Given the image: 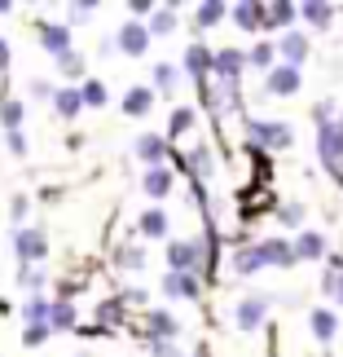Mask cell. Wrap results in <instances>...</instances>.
<instances>
[{"label": "cell", "mask_w": 343, "mask_h": 357, "mask_svg": "<svg viewBox=\"0 0 343 357\" xmlns=\"http://www.w3.org/2000/svg\"><path fill=\"white\" fill-rule=\"evenodd\" d=\"M278 225H286V229L304 225V203H282V208H278Z\"/></svg>", "instance_id": "f35d334b"}, {"label": "cell", "mask_w": 343, "mask_h": 357, "mask_svg": "<svg viewBox=\"0 0 343 357\" xmlns=\"http://www.w3.org/2000/svg\"><path fill=\"white\" fill-rule=\"evenodd\" d=\"M242 71H246V53L242 49H221V53H216V62H212L216 84H238Z\"/></svg>", "instance_id": "9c48e42d"}, {"label": "cell", "mask_w": 343, "mask_h": 357, "mask_svg": "<svg viewBox=\"0 0 343 357\" xmlns=\"http://www.w3.org/2000/svg\"><path fill=\"white\" fill-rule=\"evenodd\" d=\"M308 53H312V40H308L304 31H286V36L278 40V58H282L286 66H295V71L308 62Z\"/></svg>", "instance_id": "30bf717a"}, {"label": "cell", "mask_w": 343, "mask_h": 357, "mask_svg": "<svg viewBox=\"0 0 343 357\" xmlns=\"http://www.w3.org/2000/svg\"><path fill=\"white\" fill-rule=\"evenodd\" d=\"M145 26H150V40H154V36H172L176 31V9L172 5H159L154 13H150Z\"/></svg>", "instance_id": "cb8c5ba5"}, {"label": "cell", "mask_w": 343, "mask_h": 357, "mask_svg": "<svg viewBox=\"0 0 343 357\" xmlns=\"http://www.w3.org/2000/svg\"><path fill=\"white\" fill-rule=\"evenodd\" d=\"M49 335H53V326H49V322H31V326L22 331V344H26V349H40Z\"/></svg>", "instance_id": "74e56055"}, {"label": "cell", "mask_w": 343, "mask_h": 357, "mask_svg": "<svg viewBox=\"0 0 343 357\" xmlns=\"http://www.w3.org/2000/svg\"><path fill=\"white\" fill-rule=\"evenodd\" d=\"M317 159H321V168L343 185V132L335 123H321L317 128Z\"/></svg>", "instance_id": "7a4b0ae2"}, {"label": "cell", "mask_w": 343, "mask_h": 357, "mask_svg": "<svg viewBox=\"0 0 343 357\" xmlns=\"http://www.w3.org/2000/svg\"><path fill=\"white\" fill-rule=\"evenodd\" d=\"M13 9V0H0V13H9Z\"/></svg>", "instance_id": "c3c4849f"}, {"label": "cell", "mask_w": 343, "mask_h": 357, "mask_svg": "<svg viewBox=\"0 0 343 357\" xmlns=\"http://www.w3.org/2000/svg\"><path fill=\"white\" fill-rule=\"evenodd\" d=\"M229 13L242 31H260V26H264V5H260V0H242V5H233Z\"/></svg>", "instance_id": "d6986e66"}, {"label": "cell", "mask_w": 343, "mask_h": 357, "mask_svg": "<svg viewBox=\"0 0 343 357\" xmlns=\"http://www.w3.org/2000/svg\"><path fill=\"white\" fill-rule=\"evenodd\" d=\"M242 128H246V137H251V146H260L269 155V150H286L295 142V132H291V123H282V119H242Z\"/></svg>", "instance_id": "6da1fadb"}, {"label": "cell", "mask_w": 343, "mask_h": 357, "mask_svg": "<svg viewBox=\"0 0 343 357\" xmlns=\"http://www.w3.org/2000/svg\"><path fill=\"white\" fill-rule=\"evenodd\" d=\"M53 111H58L62 119H75L79 111H84V98H79V84H62L58 93H53Z\"/></svg>", "instance_id": "ac0fdd59"}, {"label": "cell", "mask_w": 343, "mask_h": 357, "mask_svg": "<svg viewBox=\"0 0 343 357\" xmlns=\"http://www.w3.org/2000/svg\"><path fill=\"white\" fill-rule=\"evenodd\" d=\"M13 252H18L22 265H45V256H49V238H45V229H35V225L13 229Z\"/></svg>", "instance_id": "3957f363"}, {"label": "cell", "mask_w": 343, "mask_h": 357, "mask_svg": "<svg viewBox=\"0 0 343 357\" xmlns=\"http://www.w3.org/2000/svg\"><path fill=\"white\" fill-rule=\"evenodd\" d=\"M132 155L141 159L145 172H150V168H163V159L172 155V146H168V137H159V132H141V137L132 142Z\"/></svg>", "instance_id": "52a82bcc"}, {"label": "cell", "mask_w": 343, "mask_h": 357, "mask_svg": "<svg viewBox=\"0 0 343 357\" xmlns=\"http://www.w3.org/2000/svg\"><path fill=\"white\" fill-rule=\"evenodd\" d=\"M150 106H154V89H145V84H132L128 93H123V115L141 119V115H150Z\"/></svg>", "instance_id": "e0dca14e"}, {"label": "cell", "mask_w": 343, "mask_h": 357, "mask_svg": "<svg viewBox=\"0 0 343 357\" xmlns=\"http://www.w3.org/2000/svg\"><path fill=\"white\" fill-rule=\"evenodd\" d=\"M255 256H260V265H264V269H291V265H299L291 238H260L255 243Z\"/></svg>", "instance_id": "8992f818"}, {"label": "cell", "mask_w": 343, "mask_h": 357, "mask_svg": "<svg viewBox=\"0 0 343 357\" xmlns=\"http://www.w3.org/2000/svg\"><path fill=\"white\" fill-rule=\"evenodd\" d=\"M31 93H35V98H49V102H53V93H58V89H53L49 79H31Z\"/></svg>", "instance_id": "ee69618b"}, {"label": "cell", "mask_w": 343, "mask_h": 357, "mask_svg": "<svg viewBox=\"0 0 343 357\" xmlns=\"http://www.w3.org/2000/svg\"><path fill=\"white\" fill-rule=\"evenodd\" d=\"M150 353H154V357H181L172 340H150Z\"/></svg>", "instance_id": "b9f144b4"}, {"label": "cell", "mask_w": 343, "mask_h": 357, "mask_svg": "<svg viewBox=\"0 0 343 357\" xmlns=\"http://www.w3.org/2000/svg\"><path fill=\"white\" fill-rule=\"evenodd\" d=\"M9 216H13V221H18V229H22V216H26V195H18V199L9 203Z\"/></svg>", "instance_id": "7bdbcfd3"}, {"label": "cell", "mask_w": 343, "mask_h": 357, "mask_svg": "<svg viewBox=\"0 0 343 357\" xmlns=\"http://www.w3.org/2000/svg\"><path fill=\"white\" fill-rule=\"evenodd\" d=\"M181 79H185V71H181L176 62H159V66H154V89H159V93L181 89Z\"/></svg>", "instance_id": "d4e9b609"}, {"label": "cell", "mask_w": 343, "mask_h": 357, "mask_svg": "<svg viewBox=\"0 0 343 357\" xmlns=\"http://www.w3.org/2000/svg\"><path fill=\"white\" fill-rule=\"evenodd\" d=\"M141 265H145V247L141 243L119 247V269H141Z\"/></svg>", "instance_id": "d590c367"}, {"label": "cell", "mask_w": 343, "mask_h": 357, "mask_svg": "<svg viewBox=\"0 0 343 357\" xmlns=\"http://www.w3.org/2000/svg\"><path fill=\"white\" fill-rule=\"evenodd\" d=\"M18 282L31 287V291H40V287H45V269L40 265H18Z\"/></svg>", "instance_id": "ab89813d"}, {"label": "cell", "mask_w": 343, "mask_h": 357, "mask_svg": "<svg viewBox=\"0 0 343 357\" xmlns=\"http://www.w3.org/2000/svg\"><path fill=\"white\" fill-rule=\"evenodd\" d=\"M115 49L128 53V58H145V53H150V26L136 22V18H128V22L115 31Z\"/></svg>", "instance_id": "5b68a950"}, {"label": "cell", "mask_w": 343, "mask_h": 357, "mask_svg": "<svg viewBox=\"0 0 343 357\" xmlns=\"http://www.w3.org/2000/svg\"><path fill=\"white\" fill-rule=\"evenodd\" d=\"M93 9H97V5H93V0H84V5H75V9H71V22H84Z\"/></svg>", "instance_id": "bcb514c9"}, {"label": "cell", "mask_w": 343, "mask_h": 357, "mask_svg": "<svg viewBox=\"0 0 343 357\" xmlns=\"http://www.w3.org/2000/svg\"><path fill=\"white\" fill-rule=\"evenodd\" d=\"M299 84H304V75H299L295 66H286V62H278L264 75V89L273 93V98H291V93H299Z\"/></svg>", "instance_id": "8fae6325"}, {"label": "cell", "mask_w": 343, "mask_h": 357, "mask_svg": "<svg viewBox=\"0 0 343 357\" xmlns=\"http://www.w3.org/2000/svg\"><path fill=\"white\" fill-rule=\"evenodd\" d=\"M212 62H216V53H207L202 45H189V49H185V66H181V71H185V75H194L198 84H202V79L212 75Z\"/></svg>", "instance_id": "2e32d148"}, {"label": "cell", "mask_w": 343, "mask_h": 357, "mask_svg": "<svg viewBox=\"0 0 343 357\" xmlns=\"http://www.w3.org/2000/svg\"><path fill=\"white\" fill-rule=\"evenodd\" d=\"M229 13V5H221V0H202L198 5V26H216Z\"/></svg>", "instance_id": "e575fe53"}, {"label": "cell", "mask_w": 343, "mask_h": 357, "mask_svg": "<svg viewBox=\"0 0 343 357\" xmlns=\"http://www.w3.org/2000/svg\"><path fill=\"white\" fill-rule=\"evenodd\" d=\"M9 71V40H0V75Z\"/></svg>", "instance_id": "7dc6e473"}, {"label": "cell", "mask_w": 343, "mask_h": 357, "mask_svg": "<svg viewBox=\"0 0 343 357\" xmlns=\"http://www.w3.org/2000/svg\"><path fill=\"white\" fill-rule=\"evenodd\" d=\"M79 98H84V111H97V106L111 102V89H106L102 79H84V84H79Z\"/></svg>", "instance_id": "4316f807"}, {"label": "cell", "mask_w": 343, "mask_h": 357, "mask_svg": "<svg viewBox=\"0 0 343 357\" xmlns=\"http://www.w3.org/2000/svg\"><path fill=\"white\" fill-rule=\"evenodd\" d=\"M136 229H141L145 238H163L172 229V216L163 212V208H150V212H141V221H136Z\"/></svg>", "instance_id": "603a6c76"}, {"label": "cell", "mask_w": 343, "mask_h": 357, "mask_svg": "<svg viewBox=\"0 0 343 357\" xmlns=\"http://www.w3.org/2000/svg\"><path fill=\"white\" fill-rule=\"evenodd\" d=\"M176 335H181V322H176L168 309H150L145 313V340H172L176 344Z\"/></svg>", "instance_id": "7c38bea8"}, {"label": "cell", "mask_w": 343, "mask_h": 357, "mask_svg": "<svg viewBox=\"0 0 343 357\" xmlns=\"http://www.w3.org/2000/svg\"><path fill=\"white\" fill-rule=\"evenodd\" d=\"M49 326H53V331H75V305H71V300H53Z\"/></svg>", "instance_id": "484cf974"}, {"label": "cell", "mask_w": 343, "mask_h": 357, "mask_svg": "<svg viewBox=\"0 0 343 357\" xmlns=\"http://www.w3.org/2000/svg\"><path fill=\"white\" fill-rule=\"evenodd\" d=\"M299 18V5H291V0H273V5H264V26L269 31H291V22Z\"/></svg>", "instance_id": "5bb4252c"}, {"label": "cell", "mask_w": 343, "mask_h": 357, "mask_svg": "<svg viewBox=\"0 0 343 357\" xmlns=\"http://www.w3.org/2000/svg\"><path fill=\"white\" fill-rule=\"evenodd\" d=\"M246 62L251 66H260V71H273L278 66V45H269V40H260V45H251V53H246Z\"/></svg>", "instance_id": "83f0119b"}, {"label": "cell", "mask_w": 343, "mask_h": 357, "mask_svg": "<svg viewBox=\"0 0 343 357\" xmlns=\"http://www.w3.org/2000/svg\"><path fill=\"white\" fill-rule=\"evenodd\" d=\"M269 318V291H251V296H242L238 300V309H233V322H238V331L242 335H251L260 331V322Z\"/></svg>", "instance_id": "277c9868"}, {"label": "cell", "mask_w": 343, "mask_h": 357, "mask_svg": "<svg viewBox=\"0 0 343 357\" xmlns=\"http://www.w3.org/2000/svg\"><path fill=\"white\" fill-rule=\"evenodd\" d=\"M335 128H339V132H343V111H339V119H335Z\"/></svg>", "instance_id": "681fc988"}, {"label": "cell", "mask_w": 343, "mask_h": 357, "mask_svg": "<svg viewBox=\"0 0 343 357\" xmlns=\"http://www.w3.org/2000/svg\"><path fill=\"white\" fill-rule=\"evenodd\" d=\"M299 18L321 31V26L335 22V5H326V0H304V5H299Z\"/></svg>", "instance_id": "7402d4cb"}, {"label": "cell", "mask_w": 343, "mask_h": 357, "mask_svg": "<svg viewBox=\"0 0 343 357\" xmlns=\"http://www.w3.org/2000/svg\"><path fill=\"white\" fill-rule=\"evenodd\" d=\"M9 155H26V137L22 132H9Z\"/></svg>", "instance_id": "f6af8a7d"}, {"label": "cell", "mask_w": 343, "mask_h": 357, "mask_svg": "<svg viewBox=\"0 0 343 357\" xmlns=\"http://www.w3.org/2000/svg\"><path fill=\"white\" fill-rule=\"evenodd\" d=\"M49 309H53V300H45V296H26V305H22L26 326H31V322H49Z\"/></svg>", "instance_id": "1f68e13d"}, {"label": "cell", "mask_w": 343, "mask_h": 357, "mask_svg": "<svg viewBox=\"0 0 343 357\" xmlns=\"http://www.w3.org/2000/svg\"><path fill=\"white\" fill-rule=\"evenodd\" d=\"M172 185H176V181H172V168H150V172L141 176V190H145L150 199H168Z\"/></svg>", "instance_id": "44dd1931"}, {"label": "cell", "mask_w": 343, "mask_h": 357, "mask_svg": "<svg viewBox=\"0 0 343 357\" xmlns=\"http://www.w3.org/2000/svg\"><path fill=\"white\" fill-rule=\"evenodd\" d=\"M163 296H172V300H198V278H194V273H163Z\"/></svg>", "instance_id": "9a60e30c"}, {"label": "cell", "mask_w": 343, "mask_h": 357, "mask_svg": "<svg viewBox=\"0 0 343 357\" xmlns=\"http://www.w3.org/2000/svg\"><path fill=\"white\" fill-rule=\"evenodd\" d=\"M264 265H260V256H255V243L251 247H238L233 252V273H242V278H251V273H260Z\"/></svg>", "instance_id": "f546056e"}, {"label": "cell", "mask_w": 343, "mask_h": 357, "mask_svg": "<svg viewBox=\"0 0 343 357\" xmlns=\"http://www.w3.org/2000/svg\"><path fill=\"white\" fill-rule=\"evenodd\" d=\"M154 9H159L154 0H128V13H136V22H141V18H150Z\"/></svg>", "instance_id": "60d3db41"}, {"label": "cell", "mask_w": 343, "mask_h": 357, "mask_svg": "<svg viewBox=\"0 0 343 357\" xmlns=\"http://www.w3.org/2000/svg\"><path fill=\"white\" fill-rule=\"evenodd\" d=\"M321 291L343 309V269H326V273H321Z\"/></svg>", "instance_id": "836d02e7"}, {"label": "cell", "mask_w": 343, "mask_h": 357, "mask_svg": "<svg viewBox=\"0 0 343 357\" xmlns=\"http://www.w3.org/2000/svg\"><path fill=\"white\" fill-rule=\"evenodd\" d=\"M194 111H189V106H181V111H172V123H168V137H172V142H176V137H185L189 128H194Z\"/></svg>", "instance_id": "d6a6232c"}, {"label": "cell", "mask_w": 343, "mask_h": 357, "mask_svg": "<svg viewBox=\"0 0 343 357\" xmlns=\"http://www.w3.org/2000/svg\"><path fill=\"white\" fill-rule=\"evenodd\" d=\"M308 326H312V335H317L321 344H330L335 331H339V313L335 309H312L308 313Z\"/></svg>", "instance_id": "ffe728a7"}, {"label": "cell", "mask_w": 343, "mask_h": 357, "mask_svg": "<svg viewBox=\"0 0 343 357\" xmlns=\"http://www.w3.org/2000/svg\"><path fill=\"white\" fill-rule=\"evenodd\" d=\"M35 36H40V49L53 53V58H66V53H71V22H40Z\"/></svg>", "instance_id": "ba28073f"}, {"label": "cell", "mask_w": 343, "mask_h": 357, "mask_svg": "<svg viewBox=\"0 0 343 357\" xmlns=\"http://www.w3.org/2000/svg\"><path fill=\"white\" fill-rule=\"evenodd\" d=\"M123 318V300L115 296V300H106V305H97V326H102V331H106V326H115Z\"/></svg>", "instance_id": "8d00e7d4"}, {"label": "cell", "mask_w": 343, "mask_h": 357, "mask_svg": "<svg viewBox=\"0 0 343 357\" xmlns=\"http://www.w3.org/2000/svg\"><path fill=\"white\" fill-rule=\"evenodd\" d=\"M58 71H62L66 84H84V58H79L75 49L66 53V58H58Z\"/></svg>", "instance_id": "4dcf8cb0"}, {"label": "cell", "mask_w": 343, "mask_h": 357, "mask_svg": "<svg viewBox=\"0 0 343 357\" xmlns=\"http://www.w3.org/2000/svg\"><path fill=\"white\" fill-rule=\"evenodd\" d=\"M22 119H26V106L5 98L0 102V123H5V132H22Z\"/></svg>", "instance_id": "f1b7e54d"}, {"label": "cell", "mask_w": 343, "mask_h": 357, "mask_svg": "<svg viewBox=\"0 0 343 357\" xmlns=\"http://www.w3.org/2000/svg\"><path fill=\"white\" fill-rule=\"evenodd\" d=\"M295 260H321L326 256V234H321V229H299V234H295Z\"/></svg>", "instance_id": "4fadbf2b"}]
</instances>
